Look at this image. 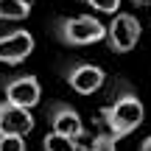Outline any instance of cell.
Masks as SVG:
<instances>
[{"mask_svg": "<svg viewBox=\"0 0 151 151\" xmlns=\"http://www.w3.org/2000/svg\"><path fill=\"white\" fill-rule=\"evenodd\" d=\"M101 120L118 140H123V137L134 134L143 126V120H146V106H143V101L137 98V92L132 90L129 84H123L118 95H115L106 106H101Z\"/></svg>", "mask_w": 151, "mask_h": 151, "instance_id": "1", "label": "cell"}, {"mask_svg": "<svg viewBox=\"0 0 151 151\" xmlns=\"http://www.w3.org/2000/svg\"><path fill=\"white\" fill-rule=\"evenodd\" d=\"M53 37L67 48H87L101 39H106V25L95 14H73L59 17L53 22Z\"/></svg>", "mask_w": 151, "mask_h": 151, "instance_id": "2", "label": "cell"}, {"mask_svg": "<svg viewBox=\"0 0 151 151\" xmlns=\"http://www.w3.org/2000/svg\"><path fill=\"white\" fill-rule=\"evenodd\" d=\"M143 25L134 14L129 11H120V14H112V22L106 25V42L112 53H129L134 50V45L140 42Z\"/></svg>", "mask_w": 151, "mask_h": 151, "instance_id": "3", "label": "cell"}, {"mask_svg": "<svg viewBox=\"0 0 151 151\" xmlns=\"http://www.w3.org/2000/svg\"><path fill=\"white\" fill-rule=\"evenodd\" d=\"M34 53V37L25 28H14V31L0 37V62L3 65H22L28 56Z\"/></svg>", "mask_w": 151, "mask_h": 151, "instance_id": "4", "label": "cell"}, {"mask_svg": "<svg viewBox=\"0 0 151 151\" xmlns=\"http://www.w3.org/2000/svg\"><path fill=\"white\" fill-rule=\"evenodd\" d=\"M34 132V115L28 106L0 98V134H31Z\"/></svg>", "mask_w": 151, "mask_h": 151, "instance_id": "5", "label": "cell"}, {"mask_svg": "<svg viewBox=\"0 0 151 151\" xmlns=\"http://www.w3.org/2000/svg\"><path fill=\"white\" fill-rule=\"evenodd\" d=\"M65 81L78 95H92L104 84V70L98 65H90V62H78V65H70L65 70Z\"/></svg>", "mask_w": 151, "mask_h": 151, "instance_id": "6", "label": "cell"}, {"mask_svg": "<svg viewBox=\"0 0 151 151\" xmlns=\"http://www.w3.org/2000/svg\"><path fill=\"white\" fill-rule=\"evenodd\" d=\"M48 120H50V129L53 132H62V134L73 137V140H84V120H81V115L76 112L70 104L65 101H56L53 106L48 109Z\"/></svg>", "mask_w": 151, "mask_h": 151, "instance_id": "7", "label": "cell"}, {"mask_svg": "<svg viewBox=\"0 0 151 151\" xmlns=\"http://www.w3.org/2000/svg\"><path fill=\"white\" fill-rule=\"evenodd\" d=\"M3 98H9V101L20 104V106H37L39 98H42V84H39L37 76H17V78H11L9 84L3 87Z\"/></svg>", "mask_w": 151, "mask_h": 151, "instance_id": "8", "label": "cell"}, {"mask_svg": "<svg viewBox=\"0 0 151 151\" xmlns=\"http://www.w3.org/2000/svg\"><path fill=\"white\" fill-rule=\"evenodd\" d=\"M78 146H81L78 140L62 134V132H53V129L42 137V151H78Z\"/></svg>", "mask_w": 151, "mask_h": 151, "instance_id": "9", "label": "cell"}, {"mask_svg": "<svg viewBox=\"0 0 151 151\" xmlns=\"http://www.w3.org/2000/svg\"><path fill=\"white\" fill-rule=\"evenodd\" d=\"M31 14L28 0H0V22L3 20H25Z\"/></svg>", "mask_w": 151, "mask_h": 151, "instance_id": "10", "label": "cell"}, {"mask_svg": "<svg viewBox=\"0 0 151 151\" xmlns=\"http://www.w3.org/2000/svg\"><path fill=\"white\" fill-rule=\"evenodd\" d=\"M87 151H118V137H115L109 129L106 132H98L95 137H90Z\"/></svg>", "mask_w": 151, "mask_h": 151, "instance_id": "11", "label": "cell"}, {"mask_svg": "<svg viewBox=\"0 0 151 151\" xmlns=\"http://www.w3.org/2000/svg\"><path fill=\"white\" fill-rule=\"evenodd\" d=\"M84 6H90L95 14H118L120 0H81Z\"/></svg>", "mask_w": 151, "mask_h": 151, "instance_id": "12", "label": "cell"}, {"mask_svg": "<svg viewBox=\"0 0 151 151\" xmlns=\"http://www.w3.org/2000/svg\"><path fill=\"white\" fill-rule=\"evenodd\" d=\"M0 151H25L22 134H0Z\"/></svg>", "mask_w": 151, "mask_h": 151, "instance_id": "13", "label": "cell"}, {"mask_svg": "<svg viewBox=\"0 0 151 151\" xmlns=\"http://www.w3.org/2000/svg\"><path fill=\"white\" fill-rule=\"evenodd\" d=\"M137 151H151V134L146 137V140H143L140 143V148H137Z\"/></svg>", "mask_w": 151, "mask_h": 151, "instance_id": "14", "label": "cell"}, {"mask_svg": "<svg viewBox=\"0 0 151 151\" xmlns=\"http://www.w3.org/2000/svg\"><path fill=\"white\" fill-rule=\"evenodd\" d=\"M134 6H151V0H132Z\"/></svg>", "mask_w": 151, "mask_h": 151, "instance_id": "15", "label": "cell"}]
</instances>
